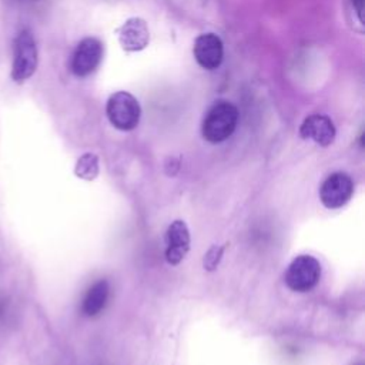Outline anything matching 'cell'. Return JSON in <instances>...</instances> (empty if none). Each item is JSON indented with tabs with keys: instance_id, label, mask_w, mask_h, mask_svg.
I'll return each mask as SVG.
<instances>
[{
	"instance_id": "cell-1",
	"label": "cell",
	"mask_w": 365,
	"mask_h": 365,
	"mask_svg": "<svg viewBox=\"0 0 365 365\" xmlns=\"http://www.w3.org/2000/svg\"><path fill=\"white\" fill-rule=\"evenodd\" d=\"M238 123V110L234 104L225 100L215 101L207 111L201 133L202 137L212 144L222 143L232 135Z\"/></svg>"
},
{
	"instance_id": "cell-2",
	"label": "cell",
	"mask_w": 365,
	"mask_h": 365,
	"mask_svg": "<svg viewBox=\"0 0 365 365\" xmlns=\"http://www.w3.org/2000/svg\"><path fill=\"white\" fill-rule=\"evenodd\" d=\"M38 53L36 40L30 30H21L16 40L13 48V64H11V78L16 83H24L29 80L37 68Z\"/></svg>"
},
{
	"instance_id": "cell-3",
	"label": "cell",
	"mask_w": 365,
	"mask_h": 365,
	"mask_svg": "<svg viewBox=\"0 0 365 365\" xmlns=\"http://www.w3.org/2000/svg\"><path fill=\"white\" fill-rule=\"evenodd\" d=\"M321 274L322 268L319 261L309 254H301L287 267L284 281L289 289L295 292H307L319 282Z\"/></svg>"
},
{
	"instance_id": "cell-4",
	"label": "cell",
	"mask_w": 365,
	"mask_h": 365,
	"mask_svg": "<svg viewBox=\"0 0 365 365\" xmlns=\"http://www.w3.org/2000/svg\"><path fill=\"white\" fill-rule=\"evenodd\" d=\"M108 121L121 131H130L140 123L141 108L137 98L127 91H117L110 96L106 106Z\"/></svg>"
},
{
	"instance_id": "cell-5",
	"label": "cell",
	"mask_w": 365,
	"mask_h": 365,
	"mask_svg": "<svg viewBox=\"0 0 365 365\" xmlns=\"http://www.w3.org/2000/svg\"><path fill=\"white\" fill-rule=\"evenodd\" d=\"M354 194V181L346 173H334L328 175L319 187V200L329 208L344 207Z\"/></svg>"
},
{
	"instance_id": "cell-6",
	"label": "cell",
	"mask_w": 365,
	"mask_h": 365,
	"mask_svg": "<svg viewBox=\"0 0 365 365\" xmlns=\"http://www.w3.org/2000/svg\"><path fill=\"white\" fill-rule=\"evenodd\" d=\"M103 58V46L96 37L83 38L71 57L70 68L74 76L86 77L93 73Z\"/></svg>"
},
{
	"instance_id": "cell-7",
	"label": "cell",
	"mask_w": 365,
	"mask_h": 365,
	"mask_svg": "<svg viewBox=\"0 0 365 365\" xmlns=\"http://www.w3.org/2000/svg\"><path fill=\"white\" fill-rule=\"evenodd\" d=\"M165 261L170 265H178L190 251L191 237L187 224L182 220H174L165 231Z\"/></svg>"
},
{
	"instance_id": "cell-8",
	"label": "cell",
	"mask_w": 365,
	"mask_h": 365,
	"mask_svg": "<svg viewBox=\"0 0 365 365\" xmlns=\"http://www.w3.org/2000/svg\"><path fill=\"white\" fill-rule=\"evenodd\" d=\"M192 53L198 66L205 70H215L222 63L224 46L217 34L204 33L195 38Z\"/></svg>"
},
{
	"instance_id": "cell-9",
	"label": "cell",
	"mask_w": 365,
	"mask_h": 365,
	"mask_svg": "<svg viewBox=\"0 0 365 365\" xmlns=\"http://www.w3.org/2000/svg\"><path fill=\"white\" fill-rule=\"evenodd\" d=\"M299 135L305 140H312L321 147H328L334 143L336 130L329 117L324 114H312L302 121Z\"/></svg>"
},
{
	"instance_id": "cell-10",
	"label": "cell",
	"mask_w": 365,
	"mask_h": 365,
	"mask_svg": "<svg viewBox=\"0 0 365 365\" xmlns=\"http://www.w3.org/2000/svg\"><path fill=\"white\" fill-rule=\"evenodd\" d=\"M118 41L127 51H140L148 46L150 31L143 19L133 17L118 29Z\"/></svg>"
},
{
	"instance_id": "cell-11",
	"label": "cell",
	"mask_w": 365,
	"mask_h": 365,
	"mask_svg": "<svg viewBox=\"0 0 365 365\" xmlns=\"http://www.w3.org/2000/svg\"><path fill=\"white\" fill-rule=\"evenodd\" d=\"M108 294H110V285L106 279H100L94 282L83 298V302H81L83 314L86 317H96L97 314H100L108 301Z\"/></svg>"
},
{
	"instance_id": "cell-12",
	"label": "cell",
	"mask_w": 365,
	"mask_h": 365,
	"mask_svg": "<svg viewBox=\"0 0 365 365\" xmlns=\"http://www.w3.org/2000/svg\"><path fill=\"white\" fill-rule=\"evenodd\" d=\"M100 173L98 165V157L93 153H86L81 157H78L76 165H74V174L86 181H93L97 178Z\"/></svg>"
},
{
	"instance_id": "cell-13",
	"label": "cell",
	"mask_w": 365,
	"mask_h": 365,
	"mask_svg": "<svg viewBox=\"0 0 365 365\" xmlns=\"http://www.w3.org/2000/svg\"><path fill=\"white\" fill-rule=\"evenodd\" d=\"M225 251V245H211L208 251L204 254L202 258V267L207 271H214L220 265L222 255Z\"/></svg>"
},
{
	"instance_id": "cell-14",
	"label": "cell",
	"mask_w": 365,
	"mask_h": 365,
	"mask_svg": "<svg viewBox=\"0 0 365 365\" xmlns=\"http://www.w3.org/2000/svg\"><path fill=\"white\" fill-rule=\"evenodd\" d=\"M352 3H354V7L356 9L359 20L364 21V0H352Z\"/></svg>"
}]
</instances>
